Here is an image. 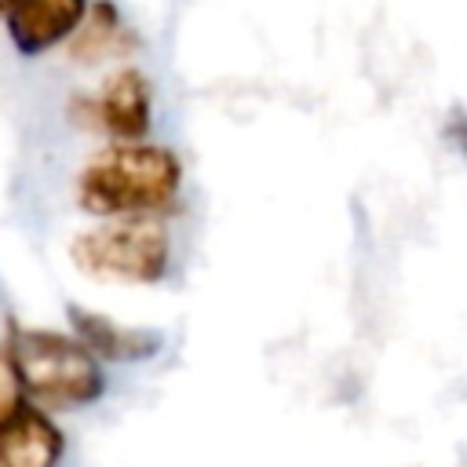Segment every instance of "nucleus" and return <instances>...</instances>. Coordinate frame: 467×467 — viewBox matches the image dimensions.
Segmentation results:
<instances>
[{
    "label": "nucleus",
    "mask_w": 467,
    "mask_h": 467,
    "mask_svg": "<svg viewBox=\"0 0 467 467\" xmlns=\"http://www.w3.org/2000/svg\"><path fill=\"white\" fill-rule=\"evenodd\" d=\"M73 204L91 219H175L186 164L164 142H106L73 175Z\"/></svg>",
    "instance_id": "obj_1"
},
{
    "label": "nucleus",
    "mask_w": 467,
    "mask_h": 467,
    "mask_svg": "<svg viewBox=\"0 0 467 467\" xmlns=\"http://www.w3.org/2000/svg\"><path fill=\"white\" fill-rule=\"evenodd\" d=\"M4 339L22 372L29 405L51 416H66V412L95 409L106 398L109 390L106 365L69 328H36L11 321Z\"/></svg>",
    "instance_id": "obj_2"
},
{
    "label": "nucleus",
    "mask_w": 467,
    "mask_h": 467,
    "mask_svg": "<svg viewBox=\"0 0 467 467\" xmlns=\"http://www.w3.org/2000/svg\"><path fill=\"white\" fill-rule=\"evenodd\" d=\"M66 252L77 274L124 288H161L179 266L171 219H95L69 237Z\"/></svg>",
    "instance_id": "obj_3"
},
{
    "label": "nucleus",
    "mask_w": 467,
    "mask_h": 467,
    "mask_svg": "<svg viewBox=\"0 0 467 467\" xmlns=\"http://www.w3.org/2000/svg\"><path fill=\"white\" fill-rule=\"evenodd\" d=\"M66 113L106 142H142L153 131V80L139 66H120L95 91L73 95Z\"/></svg>",
    "instance_id": "obj_4"
},
{
    "label": "nucleus",
    "mask_w": 467,
    "mask_h": 467,
    "mask_svg": "<svg viewBox=\"0 0 467 467\" xmlns=\"http://www.w3.org/2000/svg\"><path fill=\"white\" fill-rule=\"evenodd\" d=\"M66 328L102 361V365H146L164 354V332L150 325H128L113 314L69 303L66 306Z\"/></svg>",
    "instance_id": "obj_5"
},
{
    "label": "nucleus",
    "mask_w": 467,
    "mask_h": 467,
    "mask_svg": "<svg viewBox=\"0 0 467 467\" xmlns=\"http://www.w3.org/2000/svg\"><path fill=\"white\" fill-rule=\"evenodd\" d=\"M88 0H22L4 18L7 40L18 55L36 58L58 44H69L80 22L88 18Z\"/></svg>",
    "instance_id": "obj_6"
},
{
    "label": "nucleus",
    "mask_w": 467,
    "mask_h": 467,
    "mask_svg": "<svg viewBox=\"0 0 467 467\" xmlns=\"http://www.w3.org/2000/svg\"><path fill=\"white\" fill-rule=\"evenodd\" d=\"M66 452V427L36 405H26V412L0 431V467H62Z\"/></svg>",
    "instance_id": "obj_7"
},
{
    "label": "nucleus",
    "mask_w": 467,
    "mask_h": 467,
    "mask_svg": "<svg viewBox=\"0 0 467 467\" xmlns=\"http://www.w3.org/2000/svg\"><path fill=\"white\" fill-rule=\"evenodd\" d=\"M135 47H139V40H135L131 26L117 11V4H109V0H95L88 7V18L80 22L73 40L66 44L69 58L80 66H102V62L131 55Z\"/></svg>",
    "instance_id": "obj_8"
},
{
    "label": "nucleus",
    "mask_w": 467,
    "mask_h": 467,
    "mask_svg": "<svg viewBox=\"0 0 467 467\" xmlns=\"http://www.w3.org/2000/svg\"><path fill=\"white\" fill-rule=\"evenodd\" d=\"M29 405V394H26V383H22V372L15 365V354L7 347V339H0V431L22 416Z\"/></svg>",
    "instance_id": "obj_9"
},
{
    "label": "nucleus",
    "mask_w": 467,
    "mask_h": 467,
    "mask_svg": "<svg viewBox=\"0 0 467 467\" xmlns=\"http://www.w3.org/2000/svg\"><path fill=\"white\" fill-rule=\"evenodd\" d=\"M449 139L467 153V113H456V117L449 120Z\"/></svg>",
    "instance_id": "obj_10"
},
{
    "label": "nucleus",
    "mask_w": 467,
    "mask_h": 467,
    "mask_svg": "<svg viewBox=\"0 0 467 467\" xmlns=\"http://www.w3.org/2000/svg\"><path fill=\"white\" fill-rule=\"evenodd\" d=\"M15 4H22V0H0V18H7V15H11V7H15Z\"/></svg>",
    "instance_id": "obj_11"
}]
</instances>
